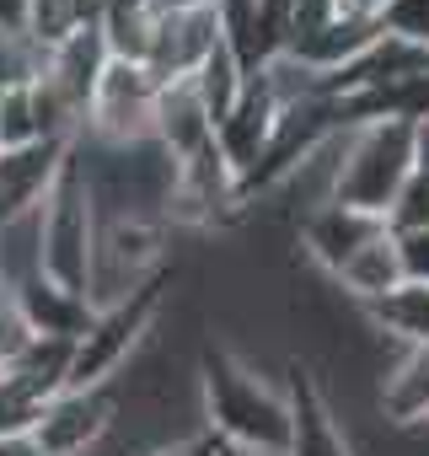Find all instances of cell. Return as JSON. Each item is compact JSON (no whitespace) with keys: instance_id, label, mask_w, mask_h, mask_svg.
Masks as SVG:
<instances>
[{"instance_id":"6da1fadb","label":"cell","mask_w":429,"mask_h":456,"mask_svg":"<svg viewBox=\"0 0 429 456\" xmlns=\"http://www.w3.org/2000/svg\"><path fill=\"white\" fill-rule=\"evenodd\" d=\"M198 413H204V435L221 451L285 456V445H290L285 381H269L258 365H247L231 349L198 354Z\"/></svg>"},{"instance_id":"7a4b0ae2","label":"cell","mask_w":429,"mask_h":456,"mask_svg":"<svg viewBox=\"0 0 429 456\" xmlns=\"http://www.w3.org/2000/svg\"><path fill=\"white\" fill-rule=\"evenodd\" d=\"M97 232H102V209L92 193V177L70 145L54 188L38 204V242H44V274L76 296L92 285V258H97Z\"/></svg>"},{"instance_id":"3957f363","label":"cell","mask_w":429,"mask_h":456,"mask_svg":"<svg viewBox=\"0 0 429 456\" xmlns=\"http://www.w3.org/2000/svg\"><path fill=\"white\" fill-rule=\"evenodd\" d=\"M418 124H360L349 129L344 140V161H338V183H333V199L349 204V209H365L376 220H386L392 199L402 193V183L413 177L418 156Z\"/></svg>"},{"instance_id":"277c9868","label":"cell","mask_w":429,"mask_h":456,"mask_svg":"<svg viewBox=\"0 0 429 456\" xmlns=\"http://www.w3.org/2000/svg\"><path fill=\"white\" fill-rule=\"evenodd\" d=\"M166 285H172V269L161 280H150L145 290H134L129 301L118 306H97L86 333L70 344V381L65 387H113L118 370L140 354V344L156 333L161 322V306H166Z\"/></svg>"},{"instance_id":"5b68a950","label":"cell","mask_w":429,"mask_h":456,"mask_svg":"<svg viewBox=\"0 0 429 456\" xmlns=\"http://www.w3.org/2000/svg\"><path fill=\"white\" fill-rule=\"evenodd\" d=\"M156 97H161V81L150 76V65L108 60L81 140H86V145H113V151L156 140ZM81 140H76V145H81Z\"/></svg>"},{"instance_id":"8992f818","label":"cell","mask_w":429,"mask_h":456,"mask_svg":"<svg viewBox=\"0 0 429 456\" xmlns=\"http://www.w3.org/2000/svg\"><path fill=\"white\" fill-rule=\"evenodd\" d=\"M118 424V397L113 387H60L38 424H33V440L44 445V456H92Z\"/></svg>"},{"instance_id":"52a82bcc","label":"cell","mask_w":429,"mask_h":456,"mask_svg":"<svg viewBox=\"0 0 429 456\" xmlns=\"http://www.w3.org/2000/svg\"><path fill=\"white\" fill-rule=\"evenodd\" d=\"M285 392H290V445L285 456H360L333 397L317 387V376L295 360L290 376H285Z\"/></svg>"},{"instance_id":"ba28073f","label":"cell","mask_w":429,"mask_h":456,"mask_svg":"<svg viewBox=\"0 0 429 456\" xmlns=\"http://www.w3.org/2000/svg\"><path fill=\"white\" fill-rule=\"evenodd\" d=\"M386 232V220H376V215H365V209H349V204H338V199H328V204H317V209H306L301 215V225H295V237H301V253L333 280L365 242H376Z\"/></svg>"},{"instance_id":"9c48e42d","label":"cell","mask_w":429,"mask_h":456,"mask_svg":"<svg viewBox=\"0 0 429 456\" xmlns=\"http://www.w3.org/2000/svg\"><path fill=\"white\" fill-rule=\"evenodd\" d=\"M221 17L214 6H188V12H161L156 44H150V76L156 81H188L214 49H221Z\"/></svg>"},{"instance_id":"30bf717a","label":"cell","mask_w":429,"mask_h":456,"mask_svg":"<svg viewBox=\"0 0 429 456\" xmlns=\"http://www.w3.org/2000/svg\"><path fill=\"white\" fill-rule=\"evenodd\" d=\"M65 156H70V145H54V140L0 151V220H17V215L38 209L44 193L54 188Z\"/></svg>"},{"instance_id":"8fae6325","label":"cell","mask_w":429,"mask_h":456,"mask_svg":"<svg viewBox=\"0 0 429 456\" xmlns=\"http://www.w3.org/2000/svg\"><path fill=\"white\" fill-rule=\"evenodd\" d=\"M376 44H381V22H370V17H344V12H338V17H328L322 28H312L306 38H295L285 60H295L301 70H312L317 81H328V76L349 70L354 60H365Z\"/></svg>"},{"instance_id":"7c38bea8","label":"cell","mask_w":429,"mask_h":456,"mask_svg":"<svg viewBox=\"0 0 429 456\" xmlns=\"http://www.w3.org/2000/svg\"><path fill=\"white\" fill-rule=\"evenodd\" d=\"M156 145L182 167L204 151H214V124L193 92V81H161V97H156Z\"/></svg>"},{"instance_id":"4fadbf2b","label":"cell","mask_w":429,"mask_h":456,"mask_svg":"<svg viewBox=\"0 0 429 456\" xmlns=\"http://www.w3.org/2000/svg\"><path fill=\"white\" fill-rule=\"evenodd\" d=\"M12 301H17V312H22V322H28L33 338H65V344H76L86 333V322H92V301L76 296V290H65V285H54L49 274H38L22 290H12Z\"/></svg>"},{"instance_id":"5bb4252c","label":"cell","mask_w":429,"mask_h":456,"mask_svg":"<svg viewBox=\"0 0 429 456\" xmlns=\"http://www.w3.org/2000/svg\"><path fill=\"white\" fill-rule=\"evenodd\" d=\"M92 28H97L108 60L145 65L156 28H161V6L156 0H92Z\"/></svg>"},{"instance_id":"9a60e30c","label":"cell","mask_w":429,"mask_h":456,"mask_svg":"<svg viewBox=\"0 0 429 456\" xmlns=\"http://www.w3.org/2000/svg\"><path fill=\"white\" fill-rule=\"evenodd\" d=\"M376 408H381V419L397 424V429L429 424V344L397 349V360L381 370Z\"/></svg>"},{"instance_id":"2e32d148","label":"cell","mask_w":429,"mask_h":456,"mask_svg":"<svg viewBox=\"0 0 429 456\" xmlns=\"http://www.w3.org/2000/svg\"><path fill=\"white\" fill-rule=\"evenodd\" d=\"M333 285H338L344 301H354V306H370V301H381L386 290H397V285H402V258H397L392 232H381L376 242H365V248L333 274Z\"/></svg>"},{"instance_id":"e0dca14e","label":"cell","mask_w":429,"mask_h":456,"mask_svg":"<svg viewBox=\"0 0 429 456\" xmlns=\"http://www.w3.org/2000/svg\"><path fill=\"white\" fill-rule=\"evenodd\" d=\"M360 312H365L370 333L392 338L397 349L429 344V285H413V280H402L397 290H386L381 301H370V306H360Z\"/></svg>"},{"instance_id":"ac0fdd59","label":"cell","mask_w":429,"mask_h":456,"mask_svg":"<svg viewBox=\"0 0 429 456\" xmlns=\"http://www.w3.org/2000/svg\"><path fill=\"white\" fill-rule=\"evenodd\" d=\"M188 81H193V92H198V102H204V113H209V124L221 129V124L231 118V108L242 102V92H247L253 70H247V65H242L226 44H221V49H214V54H209V60H204Z\"/></svg>"},{"instance_id":"d6986e66","label":"cell","mask_w":429,"mask_h":456,"mask_svg":"<svg viewBox=\"0 0 429 456\" xmlns=\"http://www.w3.org/2000/svg\"><path fill=\"white\" fill-rule=\"evenodd\" d=\"M81 28H92V0H33L28 6V33L38 49H60Z\"/></svg>"},{"instance_id":"ffe728a7","label":"cell","mask_w":429,"mask_h":456,"mask_svg":"<svg viewBox=\"0 0 429 456\" xmlns=\"http://www.w3.org/2000/svg\"><path fill=\"white\" fill-rule=\"evenodd\" d=\"M386 232H429V177L418 167L386 209Z\"/></svg>"},{"instance_id":"44dd1931","label":"cell","mask_w":429,"mask_h":456,"mask_svg":"<svg viewBox=\"0 0 429 456\" xmlns=\"http://www.w3.org/2000/svg\"><path fill=\"white\" fill-rule=\"evenodd\" d=\"M381 33L402 38L413 49H429V0H392L381 12Z\"/></svg>"},{"instance_id":"7402d4cb","label":"cell","mask_w":429,"mask_h":456,"mask_svg":"<svg viewBox=\"0 0 429 456\" xmlns=\"http://www.w3.org/2000/svg\"><path fill=\"white\" fill-rule=\"evenodd\" d=\"M397 258H402V280L429 285V232H392Z\"/></svg>"},{"instance_id":"603a6c76","label":"cell","mask_w":429,"mask_h":456,"mask_svg":"<svg viewBox=\"0 0 429 456\" xmlns=\"http://www.w3.org/2000/svg\"><path fill=\"white\" fill-rule=\"evenodd\" d=\"M140 456H221V445H214V440L198 429V435H166V440L145 445Z\"/></svg>"},{"instance_id":"cb8c5ba5","label":"cell","mask_w":429,"mask_h":456,"mask_svg":"<svg viewBox=\"0 0 429 456\" xmlns=\"http://www.w3.org/2000/svg\"><path fill=\"white\" fill-rule=\"evenodd\" d=\"M386 6H392V0H338V12H344V17H370V22H381Z\"/></svg>"},{"instance_id":"d4e9b609","label":"cell","mask_w":429,"mask_h":456,"mask_svg":"<svg viewBox=\"0 0 429 456\" xmlns=\"http://www.w3.org/2000/svg\"><path fill=\"white\" fill-rule=\"evenodd\" d=\"M28 6L33 0H0V28H22L28 33Z\"/></svg>"},{"instance_id":"484cf974","label":"cell","mask_w":429,"mask_h":456,"mask_svg":"<svg viewBox=\"0 0 429 456\" xmlns=\"http://www.w3.org/2000/svg\"><path fill=\"white\" fill-rule=\"evenodd\" d=\"M0 456H44V445L33 435H12V440H0Z\"/></svg>"},{"instance_id":"4316f807","label":"cell","mask_w":429,"mask_h":456,"mask_svg":"<svg viewBox=\"0 0 429 456\" xmlns=\"http://www.w3.org/2000/svg\"><path fill=\"white\" fill-rule=\"evenodd\" d=\"M413 156H418V172L429 177V124H418V145H413Z\"/></svg>"},{"instance_id":"83f0119b","label":"cell","mask_w":429,"mask_h":456,"mask_svg":"<svg viewBox=\"0 0 429 456\" xmlns=\"http://www.w3.org/2000/svg\"><path fill=\"white\" fill-rule=\"evenodd\" d=\"M161 12H188V6H214V0H156Z\"/></svg>"}]
</instances>
